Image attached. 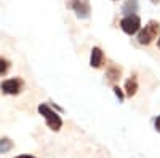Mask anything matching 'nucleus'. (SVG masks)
Listing matches in <instances>:
<instances>
[{"label": "nucleus", "instance_id": "obj_1", "mask_svg": "<svg viewBox=\"0 0 160 158\" xmlns=\"http://www.w3.org/2000/svg\"><path fill=\"white\" fill-rule=\"evenodd\" d=\"M37 110H38L40 115L45 118V123H47V126L51 131H59L62 128V118L55 112V109H51L48 104H45V102L40 104L37 107Z\"/></svg>", "mask_w": 160, "mask_h": 158}, {"label": "nucleus", "instance_id": "obj_2", "mask_svg": "<svg viewBox=\"0 0 160 158\" xmlns=\"http://www.w3.org/2000/svg\"><path fill=\"white\" fill-rule=\"evenodd\" d=\"M158 34H160V24L157 21H149L142 29H139V32H138V43L139 45H149V43H152L155 40Z\"/></svg>", "mask_w": 160, "mask_h": 158}, {"label": "nucleus", "instance_id": "obj_3", "mask_svg": "<svg viewBox=\"0 0 160 158\" xmlns=\"http://www.w3.org/2000/svg\"><path fill=\"white\" fill-rule=\"evenodd\" d=\"M0 89H2L3 94L16 96L24 89V82H22V78H19V77L8 78V80H3L2 83H0Z\"/></svg>", "mask_w": 160, "mask_h": 158}, {"label": "nucleus", "instance_id": "obj_4", "mask_svg": "<svg viewBox=\"0 0 160 158\" xmlns=\"http://www.w3.org/2000/svg\"><path fill=\"white\" fill-rule=\"evenodd\" d=\"M120 29H122L127 35H135L141 29V18L138 15H130L123 16V19L120 21Z\"/></svg>", "mask_w": 160, "mask_h": 158}, {"label": "nucleus", "instance_id": "obj_5", "mask_svg": "<svg viewBox=\"0 0 160 158\" xmlns=\"http://www.w3.org/2000/svg\"><path fill=\"white\" fill-rule=\"evenodd\" d=\"M69 7L72 8L78 19H88L91 15L90 0H69Z\"/></svg>", "mask_w": 160, "mask_h": 158}, {"label": "nucleus", "instance_id": "obj_6", "mask_svg": "<svg viewBox=\"0 0 160 158\" xmlns=\"http://www.w3.org/2000/svg\"><path fill=\"white\" fill-rule=\"evenodd\" d=\"M104 62V53L101 48L95 46L91 50V55H90V65L93 69H99Z\"/></svg>", "mask_w": 160, "mask_h": 158}, {"label": "nucleus", "instance_id": "obj_7", "mask_svg": "<svg viewBox=\"0 0 160 158\" xmlns=\"http://www.w3.org/2000/svg\"><path fill=\"white\" fill-rule=\"evenodd\" d=\"M136 93H138V78H136V75H131L125 82V96L133 98Z\"/></svg>", "mask_w": 160, "mask_h": 158}, {"label": "nucleus", "instance_id": "obj_8", "mask_svg": "<svg viewBox=\"0 0 160 158\" xmlns=\"http://www.w3.org/2000/svg\"><path fill=\"white\" fill-rule=\"evenodd\" d=\"M139 11V2L138 0H127L122 7V15L123 16H130V15H136Z\"/></svg>", "mask_w": 160, "mask_h": 158}, {"label": "nucleus", "instance_id": "obj_9", "mask_svg": "<svg viewBox=\"0 0 160 158\" xmlns=\"http://www.w3.org/2000/svg\"><path fill=\"white\" fill-rule=\"evenodd\" d=\"M120 75H122V69L117 67V65H109L108 72H106V78H108V82L115 85V82L120 80Z\"/></svg>", "mask_w": 160, "mask_h": 158}, {"label": "nucleus", "instance_id": "obj_10", "mask_svg": "<svg viewBox=\"0 0 160 158\" xmlns=\"http://www.w3.org/2000/svg\"><path fill=\"white\" fill-rule=\"evenodd\" d=\"M13 141L10 137H0V155H5L13 149Z\"/></svg>", "mask_w": 160, "mask_h": 158}, {"label": "nucleus", "instance_id": "obj_11", "mask_svg": "<svg viewBox=\"0 0 160 158\" xmlns=\"http://www.w3.org/2000/svg\"><path fill=\"white\" fill-rule=\"evenodd\" d=\"M10 67H11V62L8 59H5V58H0V77L5 75L10 70Z\"/></svg>", "mask_w": 160, "mask_h": 158}, {"label": "nucleus", "instance_id": "obj_12", "mask_svg": "<svg viewBox=\"0 0 160 158\" xmlns=\"http://www.w3.org/2000/svg\"><path fill=\"white\" fill-rule=\"evenodd\" d=\"M112 89H114V93H115V96H117V99H118V102H122L123 99H125V94H123V91L120 89L117 85H114L112 86Z\"/></svg>", "mask_w": 160, "mask_h": 158}, {"label": "nucleus", "instance_id": "obj_13", "mask_svg": "<svg viewBox=\"0 0 160 158\" xmlns=\"http://www.w3.org/2000/svg\"><path fill=\"white\" fill-rule=\"evenodd\" d=\"M154 128H155V131H157V133H160V115L155 118V120H154Z\"/></svg>", "mask_w": 160, "mask_h": 158}, {"label": "nucleus", "instance_id": "obj_14", "mask_svg": "<svg viewBox=\"0 0 160 158\" xmlns=\"http://www.w3.org/2000/svg\"><path fill=\"white\" fill-rule=\"evenodd\" d=\"M15 158H37V156L29 155V153H21V155H18V156H15Z\"/></svg>", "mask_w": 160, "mask_h": 158}, {"label": "nucleus", "instance_id": "obj_15", "mask_svg": "<svg viewBox=\"0 0 160 158\" xmlns=\"http://www.w3.org/2000/svg\"><path fill=\"white\" fill-rule=\"evenodd\" d=\"M157 46L160 48V35H158V40H157Z\"/></svg>", "mask_w": 160, "mask_h": 158}, {"label": "nucleus", "instance_id": "obj_16", "mask_svg": "<svg viewBox=\"0 0 160 158\" xmlns=\"http://www.w3.org/2000/svg\"><path fill=\"white\" fill-rule=\"evenodd\" d=\"M151 2H152V3H158V0H151Z\"/></svg>", "mask_w": 160, "mask_h": 158}, {"label": "nucleus", "instance_id": "obj_17", "mask_svg": "<svg viewBox=\"0 0 160 158\" xmlns=\"http://www.w3.org/2000/svg\"><path fill=\"white\" fill-rule=\"evenodd\" d=\"M114 2H117V0H114Z\"/></svg>", "mask_w": 160, "mask_h": 158}]
</instances>
